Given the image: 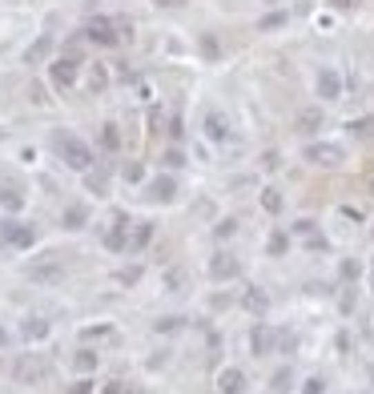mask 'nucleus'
<instances>
[{"label":"nucleus","mask_w":374,"mask_h":394,"mask_svg":"<svg viewBox=\"0 0 374 394\" xmlns=\"http://www.w3.org/2000/svg\"><path fill=\"white\" fill-rule=\"evenodd\" d=\"M186 286H189L186 270H169V274H165V290H169V294H181Z\"/></svg>","instance_id":"27"},{"label":"nucleus","mask_w":374,"mask_h":394,"mask_svg":"<svg viewBox=\"0 0 374 394\" xmlns=\"http://www.w3.org/2000/svg\"><path fill=\"white\" fill-rule=\"evenodd\" d=\"M314 93L322 97V101H342V72L338 69H318V77H314Z\"/></svg>","instance_id":"5"},{"label":"nucleus","mask_w":374,"mask_h":394,"mask_svg":"<svg viewBox=\"0 0 374 394\" xmlns=\"http://www.w3.org/2000/svg\"><path fill=\"white\" fill-rule=\"evenodd\" d=\"M105 394H125V382H121V378H113V382L105 386Z\"/></svg>","instance_id":"45"},{"label":"nucleus","mask_w":374,"mask_h":394,"mask_svg":"<svg viewBox=\"0 0 374 394\" xmlns=\"http://www.w3.org/2000/svg\"><path fill=\"white\" fill-rule=\"evenodd\" d=\"M197 45H201V57H206V61H217V57H222V45H217V37H213V32H201V37H197Z\"/></svg>","instance_id":"25"},{"label":"nucleus","mask_w":374,"mask_h":394,"mask_svg":"<svg viewBox=\"0 0 374 394\" xmlns=\"http://www.w3.org/2000/svg\"><path fill=\"white\" fill-rule=\"evenodd\" d=\"M298 394H326V378L322 374H310L302 386H298Z\"/></svg>","instance_id":"29"},{"label":"nucleus","mask_w":374,"mask_h":394,"mask_svg":"<svg viewBox=\"0 0 374 394\" xmlns=\"http://www.w3.org/2000/svg\"><path fill=\"white\" fill-rule=\"evenodd\" d=\"M149 242H153V221H133V233H129V250H125V254H141Z\"/></svg>","instance_id":"15"},{"label":"nucleus","mask_w":374,"mask_h":394,"mask_svg":"<svg viewBox=\"0 0 374 394\" xmlns=\"http://www.w3.org/2000/svg\"><path fill=\"white\" fill-rule=\"evenodd\" d=\"M173 330H181V318H161L157 322V334H173Z\"/></svg>","instance_id":"37"},{"label":"nucleus","mask_w":374,"mask_h":394,"mask_svg":"<svg viewBox=\"0 0 374 394\" xmlns=\"http://www.w3.org/2000/svg\"><path fill=\"white\" fill-rule=\"evenodd\" d=\"M294 233H306V237H310V233H314V221H310V217H302V221L294 226Z\"/></svg>","instance_id":"41"},{"label":"nucleus","mask_w":374,"mask_h":394,"mask_svg":"<svg viewBox=\"0 0 374 394\" xmlns=\"http://www.w3.org/2000/svg\"><path fill=\"white\" fill-rule=\"evenodd\" d=\"M0 246L4 250H28V246H37V230L17 221V217H0Z\"/></svg>","instance_id":"3"},{"label":"nucleus","mask_w":374,"mask_h":394,"mask_svg":"<svg viewBox=\"0 0 374 394\" xmlns=\"http://www.w3.org/2000/svg\"><path fill=\"white\" fill-rule=\"evenodd\" d=\"M286 24H290V12H266L257 21V32H274V28H286Z\"/></svg>","instance_id":"23"},{"label":"nucleus","mask_w":374,"mask_h":394,"mask_svg":"<svg viewBox=\"0 0 374 394\" xmlns=\"http://www.w3.org/2000/svg\"><path fill=\"white\" fill-rule=\"evenodd\" d=\"M97 362H101V354H93V350H77V358H72V366L81 374H93Z\"/></svg>","instance_id":"24"},{"label":"nucleus","mask_w":374,"mask_h":394,"mask_svg":"<svg viewBox=\"0 0 374 394\" xmlns=\"http://www.w3.org/2000/svg\"><path fill=\"white\" fill-rule=\"evenodd\" d=\"M4 342H8V334H4V330H0V346H4Z\"/></svg>","instance_id":"47"},{"label":"nucleus","mask_w":374,"mask_h":394,"mask_svg":"<svg viewBox=\"0 0 374 394\" xmlns=\"http://www.w3.org/2000/svg\"><path fill=\"white\" fill-rule=\"evenodd\" d=\"M217 391L222 394H246V371H237V366L217 371Z\"/></svg>","instance_id":"11"},{"label":"nucleus","mask_w":374,"mask_h":394,"mask_svg":"<svg viewBox=\"0 0 374 394\" xmlns=\"http://www.w3.org/2000/svg\"><path fill=\"white\" fill-rule=\"evenodd\" d=\"M93 386H97V382H89V378H77L65 394H93Z\"/></svg>","instance_id":"34"},{"label":"nucleus","mask_w":374,"mask_h":394,"mask_svg":"<svg viewBox=\"0 0 374 394\" xmlns=\"http://www.w3.org/2000/svg\"><path fill=\"white\" fill-rule=\"evenodd\" d=\"M169 137H173V141L181 137V117H173V121H169Z\"/></svg>","instance_id":"43"},{"label":"nucleus","mask_w":374,"mask_h":394,"mask_svg":"<svg viewBox=\"0 0 374 394\" xmlns=\"http://www.w3.org/2000/svg\"><path fill=\"white\" fill-rule=\"evenodd\" d=\"M85 37L93 41V45H117L121 32L113 28V24L105 21V17H97V21H89V28H85Z\"/></svg>","instance_id":"10"},{"label":"nucleus","mask_w":374,"mask_h":394,"mask_svg":"<svg viewBox=\"0 0 374 394\" xmlns=\"http://www.w3.org/2000/svg\"><path fill=\"white\" fill-rule=\"evenodd\" d=\"M89 85H93V89H105V85H109V72H105L101 65H97V69H93V77H89Z\"/></svg>","instance_id":"36"},{"label":"nucleus","mask_w":374,"mask_h":394,"mask_svg":"<svg viewBox=\"0 0 374 394\" xmlns=\"http://www.w3.org/2000/svg\"><path fill=\"white\" fill-rule=\"evenodd\" d=\"M371 233H374V230H371Z\"/></svg>","instance_id":"50"},{"label":"nucleus","mask_w":374,"mask_h":394,"mask_svg":"<svg viewBox=\"0 0 374 394\" xmlns=\"http://www.w3.org/2000/svg\"><path fill=\"white\" fill-rule=\"evenodd\" d=\"M85 186L93 189L97 197H101V193L109 189V173H105V169H97V173H89V177H85Z\"/></svg>","instance_id":"28"},{"label":"nucleus","mask_w":374,"mask_h":394,"mask_svg":"<svg viewBox=\"0 0 374 394\" xmlns=\"http://www.w3.org/2000/svg\"><path fill=\"white\" fill-rule=\"evenodd\" d=\"M101 145H105L109 153H113V149H117V145H121V133H117V125H101Z\"/></svg>","instance_id":"30"},{"label":"nucleus","mask_w":374,"mask_h":394,"mask_svg":"<svg viewBox=\"0 0 374 394\" xmlns=\"http://www.w3.org/2000/svg\"><path fill=\"white\" fill-rule=\"evenodd\" d=\"M48 52H52V37H41L37 45H32L28 52H24V61H28V65H41V61L48 57Z\"/></svg>","instance_id":"21"},{"label":"nucleus","mask_w":374,"mask_h":394,"mask_svg":"<svg viewBox=\"0 0 374 394\" xmlns=\"http://www.w3.org/2000/svg\"><path fill=\"white\" fill-rule=\"evenodd\" d=\"M21 334H24V342H41V338L48 334V322L45 318H24Z\"/></svg>","instance_id":"19"},{"label":"nucleus","mask_w":374,"mask_h":394,"mask_svg":"<svg viewBox=\"0 0 374 394\" xmlns=\"http://www.w3.org/2000/svg\"><path fill=\"white\" fill-rule=\"evenodd\" d=\"M77 57H61V61H52L48 65V81H52V89H72V81H77Z\"/></svg>","instance_id":"7"},{"label":"nucleus","mask_w":374,"mask_h":394,"mask_svg":"<svg viewBox=\"0 0 374 394\" xmlns=\"http://www.w3.org/2000/svg\"><path fill=\"white\" fill-rule=\"evenodd\" d=\"M242 274V266H237L234 254H213L210 257V278L213 282H234Z\"/></svg>","instance_id":"9"},{"label":"nucleus","mask_w":374,"mask_h":394,"mask_svg":"<svg viewBox=\"0 0 374 394\" xmlns=\"http://www.w3.org/2000/svg\"><path fill=\"white\" fill-rule=\"evenodd\" d=\"M290 391H294V371L282 366V371L270 378V394H290Z\"/></svg>","instance_id":"20"},{"label":"nucleus","mask_w":374,"mask_h":394,"mask_svg":"<svg viewBox=\"0 0 374 394\" xmlns=\"http://www.w3.org/2000/svg\"><path fill=\"white\" fill-rule=\"evenodd\" d=\"M242 306H246L250 314H266V310H270V294H266V290H257V286H250V290H246V298H242Z\"/></svg>","instance_id":"17"},{"label":"nucleus","mask_w":374,"mask_h":394,"mask_svg":"<svg viewBox=\"0 0 374 394\" xmlns=\"http://www.w3.org/2000/svg\"><path fill=\"white\" fill-rule=\"evenodd\" d=\"M371 290H374V262H371Z\"/></svg>","instance_id":"48"},{"label":"nucleus","mask_w":374,"mask_h":394,"mask_svg":"<svg viewBox=\"0 0 374 394\" xmlns=\"http://www.w3.org/2000/svg\"><path fill=\"white\" fill-rule=\"evenodd\" d=\"M282 157H278V149H270V153H262V169H278Z\"/></svg>","instance_id":"38"},{"label":"nucleus","mask_w":374,"mask_h":394,"mask_svg":"<svg viewBox=\"0 0 374 394\" xmlns=\"http://www.w3.org/2000/svg\"><path fill=\"white\" fill-rule=\"evenodd\" d=\"M286 250H290V233L274 230V233H270V242H266V254H270V257H282Z\"/></svg>","instance_id":"22"},{"label":"nucleus","mask_w":374,"mask_h":394,"mask_svg":"<svg viewBox=\"0 0 374 394\" xmlns=\"http://www.w3.org/2000/svg\"><path fill=\"white\" fill-rule=\"evenodd\" d=\"M302 157L310 165H318V169H338V165L346 161V149L338 141H310L302 149Z\"/></svg>","instance_id":"2"},{"label":"nucleus","mask_w":374,"mask_h":394,"mask_svg":"<svg viewBox=\"0 0 374 394\" xmlns=\"http://www.w3.org/2000/svg\"><path fill=\"white\" fill-rule=\"evenodd\" d=\"M0 206H4V209H21L24 206L21 186H12V181H4V177H0Z\"/></svg>","instance_id":"18"},{"label":"nucleus","mask_w":374,"mask_h":394,"mask_svg":"<svg viewBox=\"0 0 374 394\" xmlns=\"http://www.w3.org/2000/svg\"><path fill=\"white\" fill-rule=\"evenodd\" d=\"M52 149H57V157L69 165V169L89 173V165H93V149H89L81 137H72V133H57V137H52Z\"/></svg>","instance_id":"1"},{"label":"nucleus","mask_w":374,"mask_h":394,"mask_svg":"<svg viewBox=\"0 0 374 394\" xmlns=\"http://www.w3.org/2000/svg\"><path fill=\"white\" fill-rule=\"evenodd\" d=\"M165 165H169V169H181V165H186V153H181V149H169V153H165Z\"/></svg>","instance_id":"35"},{"label":"nucleus","mask_w":374,"mask_h":394,"mask_svg":"<svg viewBox=\"0 0 374 394\" xmlns=\"http://www.w3.org/2000/svg\"><path fill=\"white\" fill-rule=\"evenodd\" d=\"M141 177H145V169H141L137 161H133V165H125V181H141Z\"/></svg>","instance_id":"39"},{"label":"nucleus","mask_w":374,"mask_h":394,"mask_svg":"<svg viewBox=\"0 0 374 394\" xmlns=\"http://www.w3.org/2000/svg\"><path fill=\"white\" fill-rule=\"evenodd\" d=\"M28 278L41 282V286H57V282H65V262H61V254L37 257V262L28 266Z\"/></svg>","instance_id":"4"},{"label":"nucleus","mask_w":374,"mask_h":394,"mask_svg":"<svg viewBox=\"0 0 374 394\" xmlns=\"http://www.w3.org/2000/svg\"><path fill=\"white\" fill-rule=\"evenodd\" d=\"M358 274H362V270H358V262H342V278H346V282H354Z\"/></svg>","instance_id":"40"},{"label":"nucleus","mask_w":374,"mask_h":394,"mask_svg":"<svg viewBox=\"0 0 374 394\" xmlns=\"http://www.w3.org/2000/svg\"><path fill=\"white\" fill-rule=\"evenodd\" d=\"M28 97H32L37 105H45V101H48V97H45V89H41V85H32V89H28Z\"/></svg>","instance_id":"42"},{"label":"nucleus","mask_w":374,"mask_h":394,"mask_svg":"<svg viewBox=\"0 0 374 394\" xmlns=\"http://www.w3.org/2000/svg\"><path fill=\"white\" fill-rule=\"evenodd\" d=\"M153 4H157V8H181L186 0H153Z\"/></svg>","instance_id":"46"},{"label":"nucleus","mask_w":374,"mask_h":394,"mask_svg":"<svg viewBox=\"0 0 374 394\" xmlns=\"http://www.w3.org/2000/svg\"><path fill=\"white\" fill-rule=\"evenodd\" d=\"M322 121H326V117H322V109H302V113L294 117V129H298L302 137H314V133L322 129Z\"/></svg>","instance_id":"14"},{"label":"nucleus","mask_w":374,"mask_h":394,"mask_svg":"<svg viewBox=\"0 0 374 394\" xmlns=\"http://www.w3.org/2000/svg\"><path fill=\"white\" fill-rule=\"evenodd\" d=\"M129 226H133V221H129L125 213H117V217H113V230L105 233V246H109V250H129Z\"/></svg>","instance_id":"12"},{"label":"nucleus","mask_w":374,"mask_h":394,"mask_svg":"<svg viewBox=\"0 0 374 394\" xmlns=\"http://www.w3.org/2000/svg\"><path fill=\"white\" fill-rule=\"evenodd\" d=\"M137 278H141V270H137V266H129V270H121V274H117L121 286H137Z\"/></svg>","instance_id":"33"},{"label":"nucleus","mask_w":374,"mask_h":394,"mask_svg":"<svg viewBox=\"0 0 374 394\" xmlns=\"http://www.w3.org/2000/svg\"><path fill=\"white\" fill-rule=\"evenodd\" d=\"M145 197H149V201H161V206H169V201L177 197V177H169V173L153 177V181L145 186Z\"/></svg>","instance_id":"8"},{"label":"nucleus","mask_w":374,"mask_h":394,"mask_svg":"<svg viewBox=\"0 0 374 394\" xmlns=\"http://www.w3.org/2000/svg\"><path fill=\"white\" fill-rule=\"evenodd\" d=\"M346 129H351L354 137H366V133H374V117H358V121H351Z\"/></svg>","instance_id":"31"},{"label":"nucleus","mask_w":374,"mask_h":394,"mask_svg":"<svg viewBox=\"0 0 374 394\" xmlns=\"http://www.w3.org/2000/svg\"><path fill=\"white\" fill-rule=\"evenodd\" d=\"M278 338H282V334H274V326L257 322L254 330H250V350H254V358H266V354H274V350H278Z\"/></svg>","instance_id":"6"},{"label":"nucleus","mask_w":374,"mask_h":394,"mask_svg":"<svg viewBox=\"0 0 374 394\" xmlns=\"http://www.w3.org/2000/svg\"><path fill=\"white\" fill-rule=\"evenodd\" d=\"M201 129H206V137H210V141H217V145H222V141H230V121H226V117L217 113V109H213V113H206Z\"/></svg>","instance_id":"13"},{"label":"nucleus","mask_w":374,"mask_h":394,"mask_svg":"<svg viewBox=\"0 0 374 394\" xmlns=\"http://www.w3.org/2000/svg\"><path fill=\"white\" fill-rule=\"evenodd\" d=\"M61 226H65L69 233L85 230V226H89V209H85V206H65V213H61Z\"/></svg>","instance_id":"16"},{"label":"nucleus","mask_w":374,"mask_h":394,"mask_svg":"<svg viewBox=\"0 0 374 394\" xmlns=\"http://www.w3.org/2000/svg\"><path fill=\"white\" fill-rule=\"evenodd\" d=\"M234 233H237V221H234V217H226V221H217L213 237H217V242H226V237H234Z\"/></svg>","instance_id":"32"},{"label":"nucleus","mask_w":374,"mask_h":394,"mask_svg":"<svg viewBox=\"0 0 374 394\" xmlns=\"http://www.w3.org/2000/svg\"><path fill=\"white\" fill-rule=\"evenodd\" d=\"M282 206H286V201H282V193L274 186L262 189V209H266V213H282Z\"/></svg>","instance_id":"26"},{"label":"nucleus","mask_w":374,"mask_h":394,"mask_svg":"<svg viewBox=\"0 0 374 394\" xmlns=\"http://www.w3.org/2000/svg\"><path fill=\"white\" fill-rule=\"evenodd\" d=\"M330 4H334L338 12H346V8H354V4H362V0H330Z\"/></svg>","instance_id":"44"},{"label":"nucleus","mask_w":374,"mask_h":394,"mask_svg":"<svg viewBox=\"0 0 374 394\" xmlns=\"http://www.w3.org/2000/svg\"><path fill=\"white\" fill-rule=\"evenodd\" d=\"M371 378H374V366H371Z\"/></svg>","instance_id":"49"}]
</instances>
